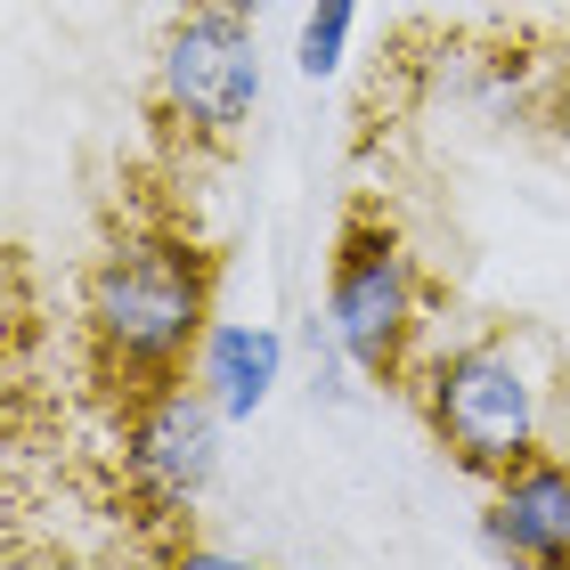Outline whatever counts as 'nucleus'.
<instances>
[{
	"instance_id": "1",
	"label": "nucleus",
	"mask_w": 570,
	"mask_h": 570,
	"mask_svg": "<svg viewBox=\"0 0 570 570\" xmlns=\"http://www.w3.org/2000/svg\"><path fill=\"white\" fill-rule=\"evenodd\" d=\"M82 326L98 375H115L122 392L196 375L213 334V253L179 228H122L82 285Z\"/></svg>"
},
{
	"instance_id": "2",
	"label": "nucleus",
	"mask_w": 570,
	"mask_h": 570,
	"mask_svg": "<svg viewBox=\"0 0 570 570\" xmlns=\"http://www.w3.org/2000/svg\"><path fill=\"white\" fill-rule=\"evenodd\" d=\"M424 424L464 473L498 481L505 464H522L538 449V383L505 343H456L424 358Z\"/></svg>"
},
{
	"instance_id": "3",
	"label": "nucleus",
	"mask_w": 570,
	"mask_h": 570,
	"mask_svg": "<svg viewBox=\"0 0 570 570\" xmlns=\"http://www.w3.org/2000/svg\"><path fill=\"white\" fill-rule=\"evenodd\" d=\"M416 318H424V285H416L400 228L351 220L343 245H334V269H326V326L343 343V358L375 383L400 375L407 351H416Z\"/></svg>"
},
{
	"instance_id": "4",
	"label": "nucleus",
	"mask_w": 570,
	"mask_h": 570,
	"mask_svg": "<svg viewBox=\"0 0 570 570\" xmlns=\"http://www.w3.org/2000/svg\"><path fill=\"white\" fill-rule=\"evenodd\" d=\"M155 98L188 139L228 147L262 107V41H253V24L196 0L155 49Z\"/></svg>"
},
{
	"instance_id": "5",
	"label": "nucleus",
	"mask_w": 570,
	"mask_h": 570,
	"mask_svg": "<svg viewBox=\"0 0 570 570\" xmlns=\"http://www.w3.org/2000/svg\"><path fill=\"white\" fill-rule=\"evenodd\" d=\"M220 424L228 407L188 375L139 383L131 416H122V473L155 513H188L204 505V489L220 481Z\"/></svg>"
},
{
	"instance_id": "6",
	"label": "nucleus",
	"mask_w": 570,
	"mask_h": 570,
	"mask_svg": "<svg viewBox=\"0 0 570 570\" xmlns=\"http://www.w3.org/2000/svg\"><path fill=\"white\" fill-rule=\"evenodd\" d=\"M481 530H489V554L498 562L570 570V456L530 449L522 464H505Z\"/></svg>"
},
{
	"instance_id": "7",
	"label": "nucleus",
	"mask_w": 570,
	"mask_h": 570,
	"mask_svg": "<svg viewBox=\"0 0 570 570\" xmlns=\"http://www.w3.org/2000/svg\"><path fill=\"white\" fill-rule=\"evenodd\" d=\"M196 383L228 407V424H253L285 383V334L262 318H213V334L196 351Z\"/></svg>"
},
{
	"instance_id": "8",
	"label": "nucleus",
	"mask_w": 570,
	"mask_h": 570,
	"mask_svg": "<svg viewBox=\"0 0 570 570\" xmlns=\"http://www.w3.org/2000/svg\"><path fill=\"white\" fill-rule=\"evenodd\" d=\"M351 24H358V0H309V17H302V49H294V66L309 73V82L343 73V58H351Z\"/></svg>"
},
{
	"instance_id": "9",
	"label": "nucleus",
	"mask_w": 570,
	"mask_h": 570,
	"mask_svg": "<svg viewBox=\"0 0 570 570\" xmlns=\"http://www.w3.org/2000/svg\"><path fill=\"white\" fill-rule=\"evenodd\" d=\"M213 9H228V17H245V24H262V17L277 9V0H213Z\"/></svg>"
}]
</instances>
